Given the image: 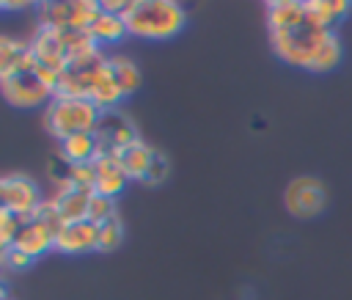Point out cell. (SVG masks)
Instances as JSON below:
<instances>
[{
  "instance_id": "obj_1",
  "label": "cell",
  "mask_w": 352,
  "mask_h": 300,
  "mask_svg": "<svg viewBox=\"0 0 352 300\" xmlns=\"http://www.w3.org/2000/svg\"><path fill=\"white\" fill-rule=\"evenodd\" d=\"M267 30L275 55L297 69L330 72L341 63V41L300 0L267 3Z\"/></svg>"
},
{
  "instance_id": "obj_2",
  "label": "cell",
  "mask_w": 352,
  "mask_h": 300,
  "mask_svg": "<svg viewBox=\"0 0 352 300\" xmlns=\"http://www.w3.org/2000/svg\"><path fill=\"white\" fill-rule=\"evenodd\" d=\"M124 22L129 36L146 39V41H165L173 39L184 22L187 14L173 0H129L124 11Z\"/></svg>"
},
{
  "instance_id": "obj_3",
  "label": "cell",
  "mask_w": 352,
  "mask_h": 300,
  "mask_svg": "<svg viewBox=\"0 0 352 300\" xmlns=\"http://www.w3.org/2000/svg\"><path fill=\"white\" fill-rule=\"evenodd\" d=\"M99 44L85 33V30H52V28H38L36 36L30 39V52L38 63V69L55 83L58 74L66 69L69 61H74L82 52L96 50Z\"/></svg>"
},
{
  "instance_id": "obj_4",
  "label": "cell",
  "mask_w": 352,
  "mask_h": 300,
  "mask_svg": "<svg viewBox=\"0 0 352 300\" xmlns=\"http://www.w3.org/2000/svg\"><path fill=\"white\" fill-rule=\"evenodd\" d=\"M0 88L6 102L14 107H38L55 99V83L38 69L33 52L19 66L0 74Z\"/></svg>"
},
{
  "instance_id": "obj_5",
  "label": "cell",
  "mask_w": 352,
  "mask_h": 300,
  "mask_svg": "<svg viewBox=\"0 0 352 300\" xmlns=\"http://www.w3.org/2000/svg\"><path fill=\"white\" fill-rule=\"evenodd\" d=\"M102 110L91 99H74V96H55L44 110V127L58 140L94 132Z\"/></svg>"
},
{
  "instance_id": "obj_6",
  "label": "cell",
  "mask_w": 352,
  "mask_h": 300,
  "mask_svg": "<svg viewBox=\"0 0 352 300\" xmlns=\"http://www.w3.org/2000/svg\"><path fill=\"white\" fill-rule=\"evenodd\" d=\"M107 72V58L102 50H91L77 55L66 63V69L55 80V96H74V99H94L102 77Z\"/></svg>"
},
{
  "instance_id": "obj_7",
  "label": "cell",
  "mask_w": 352,
  "mask_h": 300,
  "mask_svg": "<svg viewBox=\"0 0 352 300\" xmlns=\"http://www.w3.org/2000/svg\"><path fill=\"white\" fill-rule=\"evenodd\" d=\"M38 25L52 30H85L91 28L99 3L94 0H72V3H38Z\"/></svg>"
},
{
  "instance_id": "obj_8",
  "label": "cell",
  "mask_w": 352,
  "mask_h": 300,
  "mask_svg": "<svg viewBox=\"0 0 352 300\" xmlns=\"http://www.w3.org/2000/svg\"><path fill=\"white\" fill-rule=\"evenodd\" d=\"M283 204H286V212L300 220L316 217L327 209V187L316 176H294L286 184Z\"/></svg>"
},
{
  "instance_id": "obj_9",
  "label": "cell",
  "mask_w": 352,
  "mask_h": 300,
  "mask_svg": "<svg viewBox=\"0 0 352 300\" xmlns=\"http://www.w3.org/2000/svg\"><path fill=\"white\" fill-rule=\"evenodd\" d=\"M94 138L99 143V154L102 157H116L124 146L138 140V129H135L132 118L124 110L110 107V110H102V116H99V121L94 127Z\"/></svg>"
},
{
  "instance_id": "obj_10",
  "label": "cell",
  "mask_w": 352,
  "mask_h": 300,
  "mask_svg": "<svg viewBox=\"0 0 352 300\" xmlns=\"http://www.w3.org/2000/svg\"><path fill=\"white\" fill-rule=\"evenodd\" d=\"M44 204L38 184L25 173H8L0 179V209L6 212H36Z\"/></svg>"
},
{
  "instance_id": "obj_11",
  "label": "cell",
  "mask_w": 352,
  "mask_h": 300,
  "mask_svg": "<svg viewBox=\"0 0 352 300\" xmlns=\"http://www.w3.org/2000/svg\"><path fill=\"white\" fill-rule=\"evenodd\" d=\"M94 195H96V193H94L91 187L66 184V187H58L50 201H52V206H55V212L60 215L63 223H77V220H88Z\"/></svg>"
},
{
  "instance_id": "obj_12",
  "label": "cell",
  "mask_w": 352,
  "mask_h": 300,
  "mask_svg": "<svg viewBox=\"0 0 352 300\" xmlns=\"http://www.w3.org/2000/svg\"><path fill=\"white\" fill-rule=\"evenodd\" d=\"M99 248V226L94 220H77V223H63L58 239H55V250L60 253H88Z\"/></svg>"
},
{
  "instance_id": "obj_13",
  "label": "cell",
  "mask_w": 352,
  "mask_h": 300,
  "mask_svg": "<svg viewBox=\"0 0 352 300\" xmlns=\"http://www.w3.org/2000/svg\"><path fill=\"white\" fill-rule=\"evenodd\" d=\"M154 151L157 149H151L146 140H132L129 146H124L113 160L121 165V171L132 179V182H143L146 184V176H148V168H151V162H154Z\"/></svg>"
},
{
  "instance_id": "obj_14",
  "label": "cell",
  "mask_w": 352,
  "mask_h": 300,
  "mask_svg": "<svg viewBox=\"0 0 352 300\" xmlns=\"http://www.w3.org/2000/svg\"><path fill=\"white\" fill-rule=\"evenodd\" d=\"M129 176L121 171V165L113 157H99L94 162V193L96 195H107L116 198L118 193H124Z\"/></svg>"
},
{
  "instance_id": "obj_15",
  "label": "cell",
  "mask_w": 352,
  "mask_h": 300,
  "mask_svg": "<svg viewBox=\"0 0 352 300\" xmlns=\"http://www.w3.org/2000/svg\"><path fill=\"white\" fill-rule=\"evenodd\" d=\"M88 36L96 41V44H113V41H121L124 36H129L126 30V22H124V14H116V11H107L102 3H99V11L88 28Z\"/></svg>"
},
{
  "instance_id": "obj_16",
  "label": "cell",
  "mask_w": 352,
  "mask_h": 300,
  "mask_svg": "<svg viewBox=\"0 0 352 300\" xmlns=\"http://www.w3.org/2000/svg\"><path fill=\"white\" fill-rule=\"evenodd\" d=\"M58 154H60L66 162H72V165H88V162H94V160L102 157L94 132H82V135H74V138L60 140Z\"/></svg>"
},
{
  "instance_id": "obj_17",
  "label": "cell",
  "mask_w": 352,
  "mask_h": 300,
  "mask_svg": "<svg viewBox=\"0 0 352 300\" xmlns=\"http://www.w3.org/2000/svg\"><path fill=\"white\" fill-rule=\"evenodd\" d=\"M107 66H110V74H113V80H116V85L121 88L124 96H129V94H135L140 88L143 74H140L135 61H129L124 55H113V58H107Z\"/></svg>"
},
{
  "instance_id": "obj_18",
  "label": "cell",
  "mask_w": 352,
  "mask_h": 300,
  "mask_svg": "<svg viewBox=\"0 0 352 300\" xmlns=\"http://www.w3.org/2000/svg\"><path fill=\"white\" fill-rule=\"evenodd\" d=\"M311 14L324 25V28H336L349 11H352V3H341V0H305Z\"/></svg>"
},
{
  "instance_id": "obj_19",
  "label": "cell",
  "mask_w": 352,
  "mask_h": 300,
  "mask_svg": "<svg viewBox=\"0 0 352 300\" xmlns=\"http://www.w3.org/2000/svg\"><path fill=\"white\" fill-rule=\"evenodd\" d=\"M28 55H30V41H19V39H11V36H3L0 39V74H6L14 66H19Z\"/></svg>"
},
{
  "instance_id": "obj_20",
  "label": "cell",
  "mask_w": 352,
  "mask_h": 300,
  "mask_svg": "<svg viewBox=\"0 0 352 300\" xmlns=\"http://www.w3.org/2000/svg\"><path fill=\"white\" fill-rule=\"evenodd\" d=\"M99 226V253H110V250H116L118 245H121V239H124V223H121V217L118 215H113V217H107L104 223H96Z\"/></svg>"
},
{
  "instance_id": "obj_21",
  "label": "cell",
  "mask_w": 352,
  "mask_h": 300,
  "mask_svg": "<svg viewBox=\"0 0 352 300\" xmlns=\"http://www.w3.org/2000/svg\"><path fill=\"white\" fill-rule=\"evenodd\" d=\"M118 215L116 212V198H107V195H94L91 201V212H88V220L94 223H104L107 217Z\"/></svg>"
},
{
  "instance_id": "obj_22",
  "label": "cell",
  "mask_w": 352,
  "mask_h": 300,
  "mask_svg": "<svg viewBox=\"0 0 352 300\" xmlns=\"http://www.w3.org/2000/svg\"><path fill=\"white\" fill-rule=\"evenodd\" d=\"M168 173H170V160H168L162 151H154V162H151V168H148L146 184L157 187V184H162V182L168 179Z\"/></svg>"
},
{
  "instance_id": "obj_23",
  "label": "cell",
  "mask_w": 352,
  "mask_h": 300,
  "mask_svg": "<svg viewBox=\"0 0 352 300\" xmlns=\"http://www.w3.org/2000/svg\"><path fill=\"white\" fill-rule=\"evenodd\" d=\"M3 264L8 270H28L33 264V259L25 256V253H19V250H14V248H3Z\"/></svg>"
},
{
  "instance_id": "obj_24",
  "label": "cell",
  "mask_w": 352,
  "mask_h": 300,
  "mask_svg": "<svg viewBox=\"0 0 352 300\" xmlns=\"http://www.w3.org/2000/svg\"><path fill=\"white\" fill-rule=\"evenodd\" d=\"M0 8L11 11V8H28V3H0Z\"/></svg>"
}]
</instances>
